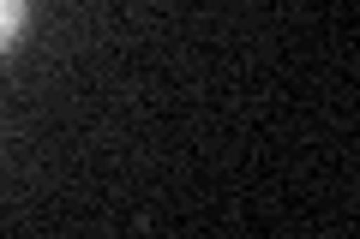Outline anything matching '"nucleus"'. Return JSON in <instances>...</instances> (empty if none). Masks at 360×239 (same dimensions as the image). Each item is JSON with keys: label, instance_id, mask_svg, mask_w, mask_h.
<instances>
[{"label": "nucleus", "instance_id": "obj_1", "mask_svg": "<svg viewBox=\"0 0 360 239\" xmlns=\"http://www.w3.org/2000/svg\"><path fill=\"white\" fill-rule=\"evenodd\" d=\"M25 18H30V0H0V54H6V48L18 42Z\"/></svg>", "mask_w": 360, "mask_h": 239}]
</instances>
